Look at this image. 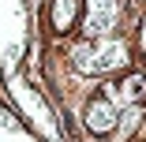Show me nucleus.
<instances>
[{
    "label": "nucleus",
    "instance_id": "1",
    "mask_svg": "<svg viewBox=\"0 0 146 142\" xmlns=\"http://www.w3.org/2000/svg\"><path fill=\"white\" fill-rule=\"evenodd\" d=\"M120 97H116V86H101V94L86 105V127L94 135H116L120 127Z\"/></svg>",
    "mask_w": 146,
    "mask_h": 142
},
{
    "label": "nucleus",
    "instance_id": "2",
    "mask_svg": "<svg viewBox=\"0 0 146 142\" xmlns=\"http://www.w3.org/2000/svg\"><path fill=\"white\" fill-rule=\"evenodd\" d=\"M116 15H120L116 0H86V22H82V34H86V38H101V34H109L112 26H116Z\"/></svg>",
    "mask_w": 146,
    "mask_h": 142
},
{
    "label": "nucleus",
    "instance_id": "3",
    "mask_svg": "<svg viewBox=\"0 0 146 142\" xmlns=\"http://www.w3.org/2000/svg\"><path fill=\"white\" fill-rule=\"evenodd\" d=\"M49 15H52V30H56V34L71 30V22L79 19V0H52Z\"/></svg>",
    "mask_w": 146,
    "mask_h": 142
},
{
    "label": "nucleus",
    "instance_id": "4",
    "mask_svg": "<svg viewBox=\"0 0 146 142\" xmlns=\"http://www.w3.org/2000/svg\"><path fill=\"white\" fill-rule=\"evenodd\" d=\"M142 49H146V22H142Z\"/></svg>",
    "mask_w": 146,
    "mask_h": 142
},
{
    "label": "nucleus",
    "instance_id": "5",
    "mask_svg": "<svg viewBox=\"0 0 146 142\" xmlns=\"http://www.w3.org/2000/svg\"><path fill=\"white\" fill-rule=\"evenodd\" d=\"M142 52H146V49H142Z\"/></svg>",
    "mask_w": 146,
    "mask_h": 142
}]
</instances>
